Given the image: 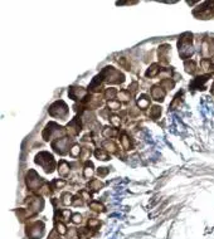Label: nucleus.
<instances>
[{
    "label": "nucleus",
    "mask_w": 214,
    "mask_h": 239,
    "mask_svg": "<svg viewBox=\"0 0 214 239\" xmlns=\"http://www.w3.org/2000/svg\"><path fill=\"white\" fill-rule=\"evenodd\" d=\"M138 105H139V107L140 108H147L149 107V105H150V100L144 95V96H141V97H139V100H138Z\"/></svg>",
    "instance_id": "obj_21"
},
{
    "label": "nucleus",
    "mask_w": 214,
    "mask_h": 239,
    "mask_svg": "<svg viewBox=\"0 0 214 239\" xmlns=\"http://www.w3.org/2000/svg\"><path fill=\"white\" fill-rule=\"evenodd\" d=\"M101 76L106 79V82L108 83H122L125 81V76L122 75V73L117 69H115L113 67H106L102 73H101Z\"/></svg>",
    "instance_id": "obj_3"
},
{
    "label": "nucleus",
    "mask_w": 214,
    "mask_h": 239,
    "mask_svg": "<svg viewBox=\"0 0 214 239\" xmlns=\"http://www.w3.org/2000/svg\"><path fill=\"white\" fill-rule=\"evenodd\" d=\"M107 106L110 109H113V111H116V109H120L121 108V103L117 102V101H108L107 102Z\"/></svg>",
    "instance_id": "obj_29"
},
{
    "label": "nucleus",
    "mask_w": 214,
    "mask_h": 239,
    "mask_svg": "<svg viewBox=\"0 0 214 239\" xmlns=\"http://www.w3.org/2000/svg\"><path fill=\"white\" fill-rule=\"evenodd\" d=\"M68 95L72 100H82L83 97L87 96V92L82 87H71L68 91Z\"/></svg>",
    "instance_id": "obj_12"
},
{
    "label": "nucleus",
    "mask_w": 214,
    "mask_h": 239,
    "mask_svg": "<svg viewBox=\"0 0 214 239\" xmlns=\"http://www.w3.org/2000/svg\"><path fill=\"white\" fill-rule=\"evenodd\" d=\"M151 96L154 100L161 102V101H164V97H165V91L160 86H154L151 88Z\"/></svg>",
    "instance_id": "obj_14"
},
{
    "label": "nucleus",
    "mask_w": 214,
    "mask_h": 239,
    "mask_svg": "<svg viewBox=\"0 0 214 239\" xmlns=\"http://www.w3.org/2000/svg\"><path fill=\"white\" fill-rule=\"evenodd\" d=\"M202 54H203V57L205 59L214 56V39L208 38V39H205L203 42V44H202Z\"/></svg>",
    "instance_id": "obj_10"
},
{
    "label": "nucleus",
    "mask_w": 214,
    "mask_h": 239,
    "mask_svg": "<svg viewBox=\"0 0 214 239\" xmlns=\"http://www.w3.org/2000/svg\"><path fill=\"white\" fill-rule=\"evenodd\" d=\"M43 232H44V225L43 223H39V222H37V223H33L32 225L28 227V235L32 238V239H38V238H41L43 235Z\"/></svg>",
    "instance_id": "obj_9"
},
{
    "label": "nucleus",
    "mask_w": 214,
    "mask_h": 239,
    "mask_svg": "<svg viewBox=\"0 0 214 239\" xmlns=\"http://www.w3.org/2000/svg\"><path fill=\"white\" fill-rule=\"evenodd\" d=\"M94 156L98 159V160H102V161H106V160H108V155L103 151V150H100V149H97L96 151H94Z\"/></svg>",
    "instance_id": "obj_24"
},
{
    "label": "nucleus",
    "mask_w": 214,
    "mask_h": 239,
    "mask_svg": "<svg viewBox=\"0 0 214 239\" xmlns=\"http://www.w3.org/2000/svg\"><path fill=\"white\" fill-rule=\"evenodd\" d=\"M48 112L50 116L55 117V118H61V120H66L67 115H68V106L63 102V101H57L54 102L49 109Z\"/></svg>",
    "instance_id": "obj_4"
},
{
    "label": "nucleus",
    "mask_w": 214,
    "mask_h": 239,
    "mask_svg": "<svg viewBox=\"0 0 214 239\" xmlns=\"http://www.w3.org/2000/svg\"><path fill=\"white\" fill-rule=\"evenodd\" d=\"M58 173L62 176H67L69 174V165L67 161H64V160L59 161V164H58Z\"/></svg>",
    "instance_id": "obj_16"
},
{
    "label": "nucleus",
    "mask_w": 214,
    "mask_h": 239,
    "mask_svg": "<svg viewBox=\"0 0 214 239\" xmlns=\"http://www.w3.org/2000/svg\"><path fill=\"white\" fill-rule=\"evenodd\" d=\"M102 185H103V184H102L100 180H97V179L92 180V181L88 184V186H90L91 189H93V190H98V189H101Z\"/></svg>",
    "instance_id": "obj_25"
},
{
    "label": "nucleus",
    "mask_w": 214,
    "mask_h": 239,
    "mask_svg": "<svg viewBox=\"0 0 214 239\" xmlns=\"http://www.w3.org/2000/svg\"><path fill=\"white\" fill-rule=\"evenodd\" d=\"M93 165L91 164V162H87L86 164V166H85V173H83V176L86 177V179H88V177H91L92 175H93Z\"/></svg>",
    "instance_id": "obj_22"
},
{
    "label": "nucleus",
    "mask_w": 214,
    "mask_h": 239,
    "mask_svg": "<svg viewBox=\"0 0 214 239\" xmlns=\"http://www.w3.org/2000/svg\"><path fill=\"white\" fill-rule=\"evenodd\" d=\"M111 122H112L113 126H120V117H117V116H112V117H111Z\"/></svg>",
    "instance_id": "obj_40"
},
{
    "label": "nucleus",
    "mask_w": 214,
    "mask_h": 239,
    "mask_svg": "<svg viewBox=\"0 0 214 239\" xmlns=\"http://www.w3.org/2000/svg\"><path fill=\"white\" fill-rule=\"evenodd\" d=\"M62 132V127L61 126H58L57 123H54V122H50V123H48L47 125V127L44 128V131H43V137H44V140H50V139H53L54 136H57V135H59Z\"/></svg>",
    "instance_id": "obj_6"
},
{
    "label": "nucleus",
    "mask_w": 214,
    "mask_h": 239,
    "mask_svg": "<svg viewBox=\"0 0 214 239\" xmlns=\"http://www.w3.org/2000/svg\"><path fill=\"white\" fill-rule=\"evenodd\" d=\"M81 195H82V196H83V199H86V200L91 198V196H90V194H88L86 190H82V191H81Z\"/></svg>",
    "instance_id": "obj_42"
},
{
    "label": "nucleus",
    "mask_w": 214,
    "mask_h": 239,
    "mask_svg": "<svg viewBox=\"0 0 214 239\" xmlns=\"http://www.w3.org/2000/svg\"><path fill=\"white\" fill-rule=\"evenodd\" d=\"M102 146L107 150V151H110V152H116V150H117V147H116V145L112 142V141H110V140H106L103 143H102Z\"/></svg>",
    "instance_id": "obj_19"
},
{
    "label": "nucleus",
    "mask_w": 214,
    "mask_h": 239,
    "mask_svg": "<svg viewBox=\"0 0 214 239\" xmlns=\"http://www.w3.org/2000/svg\"><path fill=\"white\" fill-rule=\"evenodd\" d=\"M100 225V222H98V220H97V219H90L88 220V227H98Z\"/></svg>",
    "instance_id": "obj_37"
},
{
    "label": "nucleus",
    "mask_w": 214,
    "mask_h": 239,
    "mask_svg": "<svg viewBox=\"0 0 214 239\" xmlns=\"http://www.w3.org/2000/svg\"><path fill=\"white\" fill-rule=\"evenodd\" d=\"M174 84H175V82L173 79H170V78H165V79H163L160 82V87L165 88V89H171L174 87Z\"/></svg>",
    "instance_id": "obj_20"
},
{
    "label": "nucleus",
    "mask_w": 214,
    "mask_h": 239,
    "mask_svg": "<svg viewBox=\"0 0 214 239\" xmlns=\"http://www.w3.org/2000/svg\"><path fill=\"white\" fill-rule=\"evenodd\" d=\"M69 146V139L67 137H62V139H57L53 143H52V147L54 149L55 152L61 154V155H64L67 152V149Z\"/></svg>",
    "instance_id": "obj_8"
},
{
    "label": "nucleus",
    "mask_w": 214,
    "mask_h": 239,
    "mask_svg": "<svg viewBox=\"0 0 214 239\" xmlns=\"http://www.w3.org/2000/svg\"><path fill=\"white\" fill-rule=\"evenodd\" d=\"M54 185H55V189L63 188V186L66 185V181H63V180H55V181H54Z\"/></svg>",
    "instance_id": "obj_38"
},
{
    "label": "nucleus",
    "mask_w": 214,
    "mask_h": 239,
    "mask_svg": "<svg viewBox=\"0 0 214 239\" xmlns=\"http://www.w3.org/2000/svg\"><path fill=\"white\" fill-rule=\"evenodd\" d=\"M48 239H59V237H58V234L55 233V232H52L50 233V235H49V238Z\"/></svg>",
    "instance_id": "obj_43"
},
{
    "label": "nucleus",
    "mask_w": 214,
    "mask_h": 239,
    "mask_svg": "<svg viewBox=\"0 0 214 239\" xmlns=\"http://www.w3.org/2000/svg\"><path fill=\"white\" fill-rule=\"evenodd\" d=\"M160 113H161V108H160L159 106H154V107L150 109V112H149L150 117H152V118H158V117L160 116Z\"/></svg>",
    "instance_id": "obj_23"
},
{
    "label": "nucleus",
    "mask_w": 214,
    "mask_h": 239,
    "mask_svg": "<svg viewBox=\"0 0 214 239\" xmlns=\"http://www.w3.org/2000/svg\"><path fill=\"white\" fill-rule=\"evenodd\" d=\"M97 173H98L100 176H105V175H107L108 169H107V168H100L98 170H97Z\"/></svg>",
    "instance_id": "obj_41"
},
{
    "label": "nucleus",
    "mask_w": 214,
    "mask_h": 239,
    "mask_svg": "<svg viewBox=\"0 0 214 239\" xmlns=\"http://www.w3.org/2000/svg\"><path fill=\"white\" fill-rule=\"evenodd\" d=\"M121 145H122V147L125 150H129L131 147V145H130V139L126 136V135H122L121 136Z\"/></svg>",
    "instance_id": "obj_28"
},
{
    "label": "nucleus",
    "mask_w": 214,
    "mask_h": 239,
    "mask_svg": "<svg viewBox=\"0 0 214 239\" xmlns=\"http://www.w3.org/2000/svg\"><path fill=\"white\" fill-rule=\"evenodd\" d=\"M117 96H119V98H120L121 101H129V100H130V95L127 93L126 91H121V92H119Z\"/></svg>",
    "instance_id": "obj_32"
},
{
    "label": "nucleus",
    "mask_w": 214,
    "mask_h": 239,
    "mask_svg": "<svg viewBox=\"0 0 214 239\" xmlns=\"http://www.w3.org/2000/svg\"><path fill=\"white\" fill-rule=\"evenodd\" d=\"M57 232L59 233V234H66L67 230H66V227H64L62 223H58V224H57Z\"/></svg>",
    "instance_id": "obj_36"
},
{
    "label": "nucleus",
    "mask_w": 214,
    "mask_h": 239,
    "mask_svg": "<svg viewBox=\"0 0 214 239\" xmlns=\"http://www.w3.org/2000/svg\"><path fill=\"white\" fill-rule=\"evenodd\" d=\"M117 93H119V92L116 91L115 88H108V89H106V91H105V97L112 101V98H115V96L117 95Z\"/></svg>",
    "instance_id": "obj_26"
},
{
    "label": "nucleus",
    "mask_w": 214,
    "mask_h": 239,
    "mask_svg": "<svg viewBox=\"0 0 214 239\" xmlns=\"http://www.w3.org/2000/svg\"><path fill=\"white\" fill-rule=\"evenodd\" d=\"M82 239H85V238H82Z\"/></svg>",
    "instance_id": "obj_45"
},
{
    "label": "nucleus",
    "mask_w": 214,
    "mask_h": 239,
    "mask_svg": "<svg viewBox=\"0 0 214 239\" xmlns=\"http://www.w3.org/2000/svg\"><path fill=\"white\" fill-rule=\"evenodd\" d=\"M184 66H185V70L190 73V75H194L197 72V63L194 61H186Z\"/></svg>",
    "instance_id": "obj_18"
},
{
    "label": "nucleus",
    "mask_w": 214,
    "mask_h": 239,
    "mask_svg": "<svg viewBox=\"0 0 214 239\" xmlns=\"http://www.w3.org/2000/svg\"><path fill=\"white\" fill-rule=\"evenodd\" d=\"M81 150H82V149L80 147V145H74L73 147L71 149V155H72V156H74V157H76V156H80Z\"/></svg>",
    "instance_id": "obj_31"
},
{
    "label": "nucleus",
    "mask_w": 214,
    "mask_h": 239,
    "mask_svg": "<svg viewBox=\"0 0 214 239\" xmlns=\"http://www.w3.org/2000/svg\"><path fill=\"white\" fill-rule=\"evenodd\" d=\"M90 208H91L92 210H94V211H103V210H105L103 205L100 204V203H97V201H92V203L90 204Z\"/></svg>",
    "instance_id": "obj_27"
},
{
    "label": "nucleus",
    "mask_w": 214,
    "mask_h": 239,
    "mask_svg": "<svg viewBox=\"0 0 214 239\" xmlns=\"http://www.w3.org/2000/svg\"><path fill=\"white\" fill-rule=\"evenodd\" d=\"M160 73V68H159V66L158 64H152L147 70H146V73H145V76L146 77H150V78H152V77H155V76H158Z\"/></svg>",
    "instance_id": "obj_17"
},
{
    "label": "nucleus",
    "mask_w": 214,
    "mask_h": 239,
    "mask_svg": "<svg viewBox=\"0 0 214 239\" xmlns=\"http://www.w3.org/2000/svg\"><path fill=\"white\" fill-rule=\"evenodd\" d=\"M170 48L168 44H164L159 48V59L163 64H166L168 63V53H169Z\"/></svg>",
    "instance_id": "obj_15"
},
{
    "label": "nucleus",
    "mask_w": 214,
    "mask_h": 239,
    "mask_svg": "<svg viewBox=\"0 0 214 239\" xmlns=\"http://www.w3.org/2000/svg\"><path fill=\"white\" fill-rule=\"evenodd\" d=\"M119 63L122 66V67H125L126 69H130V64L127 63V61H126V58H120L119 59Z\"/></svg>",
    "instance_id": "obj_39"
},
{
    "label": "nucleus",
    "mask_w": 214,
    "mask_h": 239,
    "mask_svg": "<svg viewBox=\"0 0 214 239\" xmlns=\"http://www.w3.org/2000/svg\"><path fill=\"white\" fill-rule=\"evenodd\" d=\"M72 220H73V223H76V224H78V223H81L82 222V216H81V214H73L72 215Z\"/></svg>",
    "instance_id": "obj_35"
},
{
    "label": "nucleus",
    "mask_w": 214,
    "mask_h": 239,
    "mask_svg": "<svg viewBox=\"0 0 214 239\" xmlns=\"http://www.w3.org/2000/svg\"><path fill=\"white\" fill-rule=\"evenodd\" d=\"M200 66H202V68L204 69V70H208V69H210V67H212V64H210V61L209 59H202V62H200Z\"/></svg>",
    "instance_id": "obj_34"
},
{
    "label": "nucleus",
    "mask_w": 214,
    "mask_h": 239,
    "mask_svg": "<svg viewBox=\"0 0 214 239\" xmlns=\"http://www.w3.org/2000/svg\"><path fill=\"white\" fill-rule=\"evenodd\" d=\"M102 134H103V136H105V137H107V139H108V137H111V136L116 135V131H113L112 128H110V127H106L105 130H103V132H102Z\"/></svg>",
    "instance_id": "obj_33"
},
{
    "label": "nucleus",
    "mask_w": 214,
    "mask_h": 239,
    "mask_svg": "<svg viewBox=\"0 0 214 239\" xmlns=\"http://www.w3.org/2000/svg\"><path fill=\"white\" fill-rule=\"evenodd\" d=\"M195 16L202 18V19H210V18H214V3H204V5L198 6V9H195L193 13H198Z\"/></svg>",
    "instance_id": "obj_5"
},
{
    "label": "nucleus",
    "mask_w": 214,
    "mask_h": 239,
    "mask_svg": "<svg viewBox=\"0 0 214 239\" xmlns=\"http://www.w3.org/2000/svg\"><path fill=\"white\" fill-rule=\"evenodd\" d=\"M212 93L214 95V83H213V87H212Z\"/></svg>",
    "instance_id": "obj_44"
},
{
    "label": "nucleus",
    "mask_w": 214,
    "mask_h": 239,
    "mask_svg": "<svg viewBox=\"0 0 214 239\" xmlns=\"http://www.w3.org/2000/svg\"><path fill=\"white\" fill-rule=\"evenodd\" d=\"M193 35L190 33H185L180 36V39L178 42V48H179V54L183 59H186V58H190L194 53V49H193Z\"/></svg>",
    "instance_id": "obj_1"
},
{
    "label": "nucleus",
    "mask_w": 214,
    "mask_h": 239,
    "mask_svg": "<svg viewBox=\"0 0 214 239\" xmlns=\"http://www.w3.org/2000/svg\"><path fill=\"white\" fill-rule=\"evenodd\" d=\"M35 164L41 165V166L47 173H52L54 166H55V162H54L53 156L49 152H47V151H42V152H39L35 156Z\"/></svg>",
    "instance_id": "obj_2"
},
{
    "label": "nucleus",
    "mask_w": 214,
    "mask_h": 239,
    "mask_svg": "<svg viewBox=\"0 0 214 239\" xmlns=\"http://www.w3.org/2000/svg\"><path fill=\"white\" fill-rule=\"evenodd\" d=\"M62 203H63L64 205H69V204L72 203V195H71L69 193H64V194L62 195Z\"/></svg>",
    "instance_id": "obj_30"
},
{
    "label": "nucleus",
    "mask_w": 214,
    "mask_h": 239,
    "mask_svg": "<svg viewBox=\"0 0 214 239\" xmlns=\"http://www.w3.org/2000/svg\"><path fill=\"white\" fill-rule=\"evenodd\" d=\"M81 120L78 117H76L74 120H72L68 125H67V132L71 136H77L81 131Z\"/></svg>",
    "instance_id": "obj_11"
},
{
    "label": "nucleus",
    "mask_w": 214,
    "mask_h": 239,
    "mask_svg": "<svg viewBox=\"0 0 214 239\" xmlns=\"http://www.w3.org/2000/svg\"><path fill=\"white\" fill-rule=\"evenodd\" d=\"M41 182H42V177L38 175L34 170H30L27 175V185L29 189L32 190H37L38 188L41 186Z\"/></svg>",
    "instance_id": "obj_7"
},
{
    "label": "nucleus",
    "mask_w": 214,
    "mask_h": 239,
    "mask_svg": "<svg viewBox=\"0 0 214 239\" xmlns=\"http://www.w3.org/2000/svg\"><path fill=\"white\" fill-rule=\"evenodd\" d=\"M28 207L33 211H39L43 208V200L39 198H29L28 200Z\"/></svg>",
    "instance_id": "obj_13"
}]
</instances>
